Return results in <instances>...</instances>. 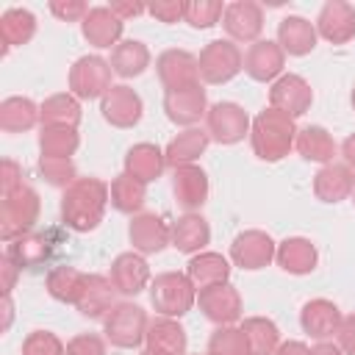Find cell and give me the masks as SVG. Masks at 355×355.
Instances as JSON below:
<instances>
[{"label":"cell","instance_id":"cell-43","mask_svg":"<svg viewBox=\"0 0 355 355\" xmlns=\"http://www.w3.org/2000/svg\"><path fill=\"white\" fill-rule=\"evenodd\" d=\"M222 14H225V6L219 0H189L183 22H189L197 31H208L222 22Z\"/></svg>","mask_w":355,"mask_h":355},{"label":"cell","instance_id":"cell-10","mask_svg":"<svg viewBox=\"0 0 355 355\" xmlns=\"http://www.w3.org/2000/svg\"><path fill=\"white\" fill-rule=\"evenodd\" d=\"M275 252H277V244L275 239L266 233V230H241L233 244H230V261L247 272H255V269H263L275 261Z\"/></svg>","mask_w":355,"mask_h":355},{"label":"cell","instance_id":"cell-49","mask_svg":"<svg viewBox=\"0 0 355 355\" xmlns=\"http://www.w3.org/2000/svg\"><path fill=\"white\" fill-rule=\"evenodd\" d=\"M22 183H25L22 180V166L11 158H3V164H0V189H3V194L19 189Z\"/></svg>","mask_w":355,"mask_h":355},{"label":"cell","instance_id":"cell-50","mask_svg":"<svg viewBox=\"0 0 355 355\" xmlns=\"http://www.w3.org/2000/svg\"><path fill=\"white\" fill-rule=\"evenodd\" d=\"M336 344L344 349V355H355V313L341 319V327L336 333Z\"/></svg>","mask_w":355,"mask_h":355},{"label":"cell","instance_id":"cell-3","mask_svg":"<svg viewBox=\"0 0 355 355\" xmlns=\"http://www.w3.org/2000/svg\"><path fill=\"white\" fill-rule=\"evenodd\" d=\"M42 200L33 186L22 183L19 189L3 194L0 202V239L8 244L25 233H33V225L39 222Z\"/></svg>","mask_w":355,"mask_h":355},{"label":"cell","instance_id":"cell-32","mask_svg":"<svg viewBox=\"0 0 355 355\" xmlns=\"http://www.w3.org/2000/svg\"><path fill=\"white\" fill-rule=\"evenodd\" d=\"M42 128H75L80 125V100L72 92H61V94H50L42 105Z\"/></svg>","mask_w":355,"mask_h":355},{"label":"cell","instance_id":"cell-52","mask_svg":"<svg viewBox=\"0 0 355 355\" xmlns=\"http://www.w3.org/2000/svg\"><path fill=\"white\" fill-rule=\"evenodd\" d=\"M122 22L125 19H130V17H139V14H144L147 11V6H141V3H130V0H116V3H111L108 6Z\"/></svg>","mask_w":355,"mask_h":355},{"label":"cell","instance_id":"cell-34","mask_svg":"<svg viewBox=\"0 0 355 355\" xmlns=\"http://www.w3.org/2000/svg\"><path fill=\"white\" fill-rule=\"evenodd\" d=\"M3 255L8 261H14L19 269L42 266L50 258V239L44 233H25V236L8 241L6 250H3Z\"/></svg>","mask_w":355,"mask_h":355},{"label":"cell","instance_id":"cell-11","mask_svg":"<svg viewBox=\"0 0 355 355\" xmlns=\"http://www.w3.org/2000/svg\"><path fill=\"white\" fill-rule=\"evenodd\" d=\"M222 28H225L230 42L255 44L261 31H263V8L252 0H233L225 6Z\"/></svg>","mask_w":355,"mask_h":355},{"label":"cell","instance_id":"cell-15","mask_svg":"<svg viewBox=\"0 0 355 355\" xmlns=\"http://www.w3.org/2000/svg\"><path fill=\"white\" fill-rule=\"evenodd\" d=\"M313 103V89L311 83L302 78V75H294V72H286L280 75L272 89H269V105L288 114V116H302Z\"/></svg>","mask_w":355,"mask_h":355},{"label":"cell","instance_id":"cell-4","mask_svg":"<svg viewBox=\"0 0 355 355\" xmlns=\"http://www.w3.org/2000/svg\"><path fill=\"white\" fill-rule=\"evenodd\" d=\"M150 302L155 313L180 319L197 305V288L186 272H161L150 283Z\"/></svg>","mask_w":355,"mask_h":355},{"label":"cell","instance_id":"cell-53","mask_svg":"<svg viewBox=\"0 0 355 355\" xmlns=\"http://www.w3.org/2000/svg\"><path fill=\"white\" fill-rule=\"evenodd\" d=\"M275 355H311V347L305 341H280Z\"/></svg>","mask_w":355,"mask_h":355},{"label":"cell","instance_id":"cell-41","mask_svg":"<svg viewBox=\"0 0 355 355\" xmlns=\"http://www.w3.org/2000/svg\"><path fill=\"white\" fill-rule=\"evenodd\" d=\"M80 147V136L75 128H42L39 130V153L44 158H72Z\"/></svg>","mask_w":355,"mask_h":355},{"label":"cell","instance_id":"cell-25","mask_svg":"<svg viewBox=\"0 0 355 355\" xmlns=\"http://www.w3.org/2000/svg\"><path fill=\"white\" fill-rule=\"evenodd\" d=\"M144 344H147L150 352H158V355H186L189 336H186V330L178 319L158 316L147 324Z\"/></svg>","mask_w":355,"mask_h":355},{"label":"cell","instance_id":"cell-58","mask_svg":"<svg viewBox=\"0 0 355 355\" xmlns=\"http://www.w3.org/2000/svg\"><path fill=\"white\" fill-rule=\"evenodd\" d=\"M139 355H158V352H150V349H144V352H139Z\"/></svg>","mask_w":355,"mask_h":355},{"label":"cell","instance_id":"cell-36","mask_svg":"<svg viewBox=\"0 0 355 355\" xmlns=\"http://www.w3.org/2000/svg\"><path fill=\"white\" fill-rule=\"evenodd\" d=\"M36 36V17L28 8H6L0 17V39H3V53L11 47L28 44Z\"/></svg>","mask_w":355,"mask_h":355},{"label":"cell","instance_id":"cell-17","mask_svg":"<svg viewBox=\"0 0 355 355\" xmlns=\"http://www.w3.org/2000/svg\"><path fill=\"white\" fill-rule=\"evenodd\" d=\"M128 239H130V244H133L136 252L155 255V252H161L164 247L172 244V227L158 214H144L141 211V214L130 216Z\"/></svg>","mask_w":355,"mask_h":355},{"label":"cell","instance_id":"cell-6","mask_svg":"<svg viewBox=\"0 0 355 355\" xmlns=\"http://www.w3.org/2000/svg\"><path fill=\"white\" fill-rule=\"evenodd\" d=\"M197 67H200V80L202 83L222 86V83L233 80L244 69V55H241V50H239L236 42H230V39H214V42H208L200 50Z\"/></svg>","mask_w":355,"mask_h":355},{"label":"cell","instance_id":"cell-38","mask_svg":"<svg viewBox=\"0 0 355 355\" xmlns=\"http://www.w3.org/2000/svg\"><path fill=\"white\" fill-rule=\"evenodd\" d=\"M297 153L305 158V161H316V164H333V155H336V141L333 136L322 128V125H305L297 130V141H294Z\"/></svg>","mask_w":355,"mask_h":355},{"label":"cell","instance_id":"cell-9","mask_svg":"<svg viewBox=\"0 0 355 355\" xmlns=\"http://www.w3.org/2000/svg\"><path fill=\"white\" fill-rule=\"evenodd\" d=\"M197 305H200L202 316L208 322H214L216 327L219 324H236L241 319V313H244L241 294H239V288L233 283H219V286L197 291Z\"/></svg>","mask_w":355,"mask_h":355},{"label":"cell","instance_id":"cell-29","mask_svg":"<svg viewBox=\"0 0 355 355\" xmlns=\"http://www.w3.org/2000/svg\"><path fill=\"white\" fill-rule=\"evenodd\" d=\"M114 291L116 288H114L111 277H105V275H89L86 277V286H83V291H80V297L75 302V308L86 319H105V313L116 305L114 302Z\"/></svg>","mask_w":355,"mask_h":355},{"label":"cell","instance_id":"cell-21","mask_svg":"<svg viewBox=\"0 0 355 355\" xmlns=\"http://www.w3.org/2000/svg\"><path fill=\"white\" fill-rule=\"evenodd\" d=\"M122 31H125V22L108 8V6H94L89 8V14L83 17L80 22V33L89 44L100 47V50H114L119 42H122Z\"/></svg>","mask_w":355,"mask_h":355},{"label":"cell","instance_id":"cell-23","mask_svg":"<svg viewBox=\"0 0 355 355\" xmlns=\"http://www.w3.org/2000/svg\"><path fill=\"white\" fill-rule=\"evenodd\" d=\"M355 191V172L347 164H324L316 175H313V194L322 202H341L347 197H352Z\"/></svg>","mask_w":355,"mask_h":355},{"label":"cell","instance_id":"cell-13","mask_svg":"<svg viewBox=\"0 0 355 355\" xmlns=\"http://www.w3.org/2000/svg\"><path fill=\"white\" fill-rule=\"evenodd\" d=\"M164 114H166V119L172 125H180L183 130L194 128L208 114V94H205V89L197 83V86H189V89L164 92Z\"/></svg>","mask_w":355,"mask_h":355},{"label":"cell","instance_id":"cell-30","mask_svg":"<svg viewBox=\"0 0 355 355\" xmlns=\"http://www.w3.org/2000/svg\"><path fill=\"white\" fill-rule=\"evenodd\" d=\"M211 144V136L202 130V128H186L180 130L166 147H164V158H166V166L178 169V166H189L194 164Z\"/></svg>","mask_w":355,"mask_h":355},{"label":"cell","instance_id":"cell-48","mask_svg":"<svg viewBox=\"0 0 355 355\" xmlns=\"http://www.w3.org/2000/svg\"><path fill=\"white\" fill-rule=\"evenodd\" d=\"M50 14L61 22H83L89 14V6L80 0H50Z\"/></svg>","mask_w":355,"mask_h":355},{"label":"cell","instance_id":"cell-39","mask_svg":"<svg viewBox=\"0 0 355 355\" xmlns=\"http://www.w3.org/2000/svg\"><path fill=\"white\" fill-rule=\"evenodd\" d=\"M144 200H147V186H144L141 180L130 178L128 172L116 175V178L111 180V186H108V202H111L114 211H119V214H130V216L141 214Z\"/></svg>","mask_w":355,"mask_h":355},{"label":"cell","instance_id":"cell-35","mask_svg":"<svg viewBox=\"0 0 355 355\" xmlns=\"http://www.w3.org/2000/svg\"><path fill=\"white\" fill-rule=\"evenodd\" d=\"M86 277H89L86 272L61 263V266H53V269L47 272L44 288H47V294H50L53 300L67 302V305H75L78 297H80V291H83V286H86Z\"/></svg>","mask_w":355,"mask_h":355},{"label":"cell","instance_id":"cell-2","mask_svg":"<svg viewBox=\"0 0 355 355\" xmlns=\"http://www.w3.org/2000/svg\"><path fill=\"white\" fill-rule=\"evenodd\" d=\"M297 130L300 128L294 125V116L269 105L250 125V147H252L255 158H261L266 164H275V161L286 158L294 150Z\"/></svg>","mask_w":355,"mask_h":355},{"label":"cell","instance_id":"cell-14","mask_svg":"<svg viewBox=\"0 0 355 355\" xmlns=\"http://www.w3.org/2000/svg\"><path fill=\"white\" fill-rule=\"evenodd\" d=\"M100 114L111 128H133V125H139V119L144 114V103L136 89L116 83L100 100Z\"/></svg>","mask_w":355,"mask_h":355},{"label":"cell","instance_id":"cell-44","mask_svg":"<svg viewBox=\"0 0 355 355\" xmlns=\"http://www.w3.org/2000/svg\"><path fill=\"white\" fill-rule=\"evenodd\" d=\"M39 172L55 189H67L78 180V169H75L72 158H44V155H39Z\"/></svg>","mask_w":355,"mask_h":355},{"label":"cell","instance_id":"cell-55","mask_svg":"<svg viewBox=\"0 0 355 355\" xmlns=\"http://www.w3.org/2000/svg\"><path fill=\"white\" fill-rule=\"evenodd\" d=\"M311 355H344V349L333 341H319L316 347H311Z\"/></svg>","mask_w":355,"mask_h":355},{"label":"cell","instance_id":"cell-56","mask_svg":"<svg viewBox=\"0 0 355 355\" xmlns=\"http://www.w3.org/2000/svg\"><path fill=\"white\" fill-rule=\"evenodd\" d=\"M3 316H6L3 330H8V327H11V319H14V302H11V294H3Z\"/></svg>","mask_w":355,"mask_h":355},{"label":"cell","instance_id":"cell-26","mask_svg":"<svg viewBox=\"0 0 355 355\" xmlns=\"http://www.w3.org/2000/svg\"><path fill=\"white\" fill-rule=\"evenodd\" d=\"M316 25L300 14H288L277 22V44L288 55H308L316 47Z\"/></svg>","mask_w":355,"mask_h":355},{"label":"cell","instance_id":"cell-54","mask_svg":"<svg viewBox=\"0 0 355 355\" xmlns=\"http://www.w3.org/2000/svg\"><path fill=\"white\" fill-rule=\"evenodd\" d=\"M341 158H344V164L355 172V133H349V136L341 141Z\"/></svg>","mask_w":355,"mask_h":355},{"label":"cell","instance_id":"cell-24","mask_svg":"<svg viewBox=\"0 0 355 355\" xmlns=\"http://www.w3.org/2000/svg\"><path fill=\"white\" fill-rule=\"evenodd\" d=\"M275 261L288 275H311L316 269V263H319V250L305 236H288V239H283L277 244Z\"/></svg>","mask_w":355,"mask_h":355},{"label":"cell","instance_id":"cell-45","mask_svg":"<svg viewBox=\"0 0 355 355\" xmlns=\"http://www.w3.org/2000/svg\"><path fill=\"white\" fill-rule=\"evenodd\" d=\"M22 355H67V344L50 330H33L22 341Z\"/></svg>","mask_w":355,"mask_h":355},{"label":"cell","instance_id":"cell-8","mask_svg":"<svg viewBox=\"0 0 355 355\" xmlns=\"http://www.w3.org/2000/svg\"><path fill=\"white\" fill-rule=\"evenodd\" d=\"M250 114L230 100H219L214 105H208L205 114V133L211 136V141L216 144H239L244 136H250Z\"/></svg>","mask_w":355,"mask_h":355},{"label":"cell","instance_id":"cell-7","mask_svg":"<svg viewBox=\"0 0 355 355\" xmlns=\"http://www.w3.org/2000/svg\"><path fill=\"white\" fill-rule=\"evenodd\" d=\"M111 64L100 55H80L72 67H69V75H67V83H69V92L78 97V100H103L105 92L114 86L111 83Z\"/></svg>","mask_w":355,"mask_h":355},{"label":"cell","instance_id":"cell-40","mask_svg":"<svg viewBox=\"0 0 355 355\" xmlns=\"http://www.w3.org/2000/svg\"><path fill=\"white\" fill-rule=\"evenodd\" d=\"M247 336V347H250V355H275L277 347H280V330L272 319L266 316H247L241 324H239Z\"/></svg>","mask_w":355,"mask_h":355},{"label":"cell","instance_id":"cell-12","mask_svg":"<svg viewBox=\"0 0 355 355\" xmlns=\"http://www.w3.org/2000/svg\"><path fill=\"white\" fill-rule=\"evenodd\" d=\"M155 72L158 80L164 86V92H175V89H189L200 83V67H197V55H191L189 50H164L155 58Z\"/></svg>","mask_w":355,"mask_h":355},{"label":"cell","instance_id":"cell-16","mask_svg":"<svg viewBox=\"0 0 355 355\" xmlns=\"http://www.w3.org/2000/svg\"><path fill=\"white\" fill-rule=\"evenodd\" d=\"M114 288L125 297H136L141 294L144 288H150L153 277H150V263L144 261L141 252L130 250V252H119L114 261H111V272H108Z\"/></svg>","mask_w":355,"mask_h":355},{"label":"cell","instance_id":"cell-37","mask_svg":"<svg viewBox=\"0 0 355 355\" xmlns=\"http://www.w3.org/2000/svg\"><path fill=\"white\" fill-rule=\"evenodd\" d=\"M111 69L119 78H139L150 67V50L139 39H125L111 50Z\"/></svg>","mask_w":355,"mask_h":355},{"label":"cell","instance_id":"cell-42","mask_svg":"<svg viewBox=\"0 0 355 355\" xmlns=\"http://www.w3.org/2000/svg\"><path fill=\"white\" fill-rule=\"evenodd\" d=\"M208 355H250L244 330L239 324H219L208 338Z\"/></svg>","mask_w":355,"mask_h":355},{"label":"cell","instance_id":"cell-47","mask_svg":"<svg viewBox=\"0 0 355 355\" xmlns=\"http://www.w3.org/2000/svg\"><path fill=\"white\" fill-rule=\"evenodd\" d=\"M147 14L155 17L158 22H164V25H175V22L183 19L186 3L183 0H155V3L147 6Z\"/></svg>","mask_w":355,"mask_h":355},{"label":"cell","instance_id":"cell-59","mask_svg":"<svg viewBox=\"0 0 355 355\" xmlns=\"http://www.w3.org/2000/svg\"><path fill=\"white\" fill-rule=\"evenodd\" d=\"M352 205H355V191H352Z\"/></svg>","mask_w":355,"mask_h":355},{"label":"cell","instance_id":"cell-5","mask_svg":"<svg viewBox=\"0 0 355 355\" xmlns=\"http://www.w3.org/2000/svg\"><path fill=\"white\" fill-rule=\"evenodd\" d=\"M147 311L136 302H116L105 319H103V333H105V341H111V347H119V349H136L144 336H147Z\"/></svg>","mask_w":355,"mask_h":355},{"label":"cell","instance_id":"cell-1","mask_svg":"<svg viewBox=\"0 0 355 355\" xmlns=\"http://www.w3.org/2000/svg\"><path fill=\"white\" fill-rule=\"evenodd\" d=\"M108 205V183L100 178H78L61 194V222L75 233L94 230Z\"/></svg>","mask_w":355,"mask_h":355},{"label":"cell","instance_id":"cell-27","mask_svg":"<svg viewBox=\"0 0 355 355\" xmlns=\"http://www.w3.org/2000/svg\"><path fill=\"white\" fill-rule=\"evenodd\" d=\"M166 169V158H164V150L153 141H139L133 144L128 153H125V172L136 180H141L144 186L158 180L161 172Z\"/></svg>","mask_w":355,"mask_h":355},{"label":"cell","instance_id":"cell-20","mask_svg":"<svg viewBox=\"0 0 355 355\" xmlns=\"http://www.w3.org/2000/svg\"><path fill=\"white\" fill-rule=\"evenodd\" d=\"M172 194L186 214H197L208 200V175L202 166L189 164L172 169Z\"/></svg>","mask_w":355,"mask_h":355},{"label":"cell","instance_id":"cell-28","mask_svg":"<svg viewBox=\"0 0 355 355\" xmlns=\"http://www.w3.org/2000/svg\"><path fill=\"white\" fill-rule=\"evenodd\" d=\"M186 275H189V280L194 283L197 291L219 286V283H230V261L222 252L202 250V252L191 255V261L186 266Z\"/></svg>","mask_w":355,"mask_h":355},{"label":"cell","instance_id":"cell-60","mask_svg":"<svg viewBox=\"0 0 355 355\" xmlns=\"http://www.w3.org/2000/svg\"><path fill=\"white\" fill-rule=\"evenodd\" d=\"M205 355H208V352H205Z\"/></svg>","mask_w":355,"mask_h":355},{"label":"cell","instance_id":"cell-51","mask_svg":"<svg viewBox=\"0 0 355 355\" xmlns=\"http://www.w3.org/2000/svg\"><path fill=\"white\" fill-rule=\"evenodd\" d=\"M0 272H3V294H11L14 291V286H17V277H19V266L14 263V261H8L6 255H3V261H0Z\"/></svg>","mask_w":355,"mask_h":355},{"label":"cell","instance_id":"cell-57","mask_svg":"<svg viewBox=\"0 0 355 355\" xmlns=\"http://www.w3.org/2000/svg\"><path fill=\"white\" fill-rule=\"evenodd\" d=\"M349 103H352V111H355V86H352V94H349Z\"/></svg>","mask_w":355,"mask_h":355},{"label":"cell","instance_id":"cell-46","mask_svg":"<svg viewBox=\"0 0 355 355\" xmlns=\"http://www.w3.org/2000/svg\"><path fill=\"white\" fill-rule=\"evenodd\" d=\"M67 355H105V338L97 333H78L67 341Z\"/></svg>","mask_w":355,"mask_h":355},{"label":"cell","instance_id":"cell-33","mask_svg":"<svg viewBox=\"0 0 355 355\" xmlns=\"http://www.w3.org/2000/svg\"><path fill=\"white\" fill-rule=\"evenodd\" d=\"M42 125V111L31 97H6L0 103V128L6 133H25Z\"/></svg>","mask_w":355,"mask_h":355},{"label":"cell","instance_id":"cell-31","mask_svg":"<svg viewBox=\"0 0 355 355\" xmlns=\"http://www.w3.org/2000/svg\"><path fill=\"white\" fill-rule=\"evenodd\" d=\"M211 241V225L200 214H183L172 225V247L186 255H197Z\"/></svg>","mask_w":355,"mask_h":355},{"label":"cell","instance_id":"cell-22","mask_svg":"<svg viewBox=\"0 0 355 355\" xmlns=\"http://www.w3.org/2000/svg\"><path fill=\"white\" fill-rule=\"evenodd\" d=\"M341 311L333 300H324V297H316V300H308L300 311V324H302V333H308L311 338L316 341H327L338 333L341 327Z\"/></svg>","mask_w":355,"mask_h":355},{"label":"cell","instance_id":"cell-19","mask_svg":"<svg viewBox=\"0 0 355 355\" xmlns=\"http://www.w3.org/2000/svg\"><path fill=\"white\" fill-rule=\"evenodd\" d=\"M283 64H286L283 47L269 39H258L244 53V72L258 83H275L283 75Z\"/></svg>","mask_w":355,"mask_h":355},{"label":"cell","instance_id":"cell-18","mask_svg":"<svg viewBox=\"0 0 355 355\" xmlns=\"http://www.w3.org/2000/svg\"><path fill=\"white\" fill-rule=\"evenodd\" d=\"M316 33L330 44H347L355 39V8L344 0H327L316 17Z\"/></svg>","mask_w":355,"mask_h":355}]
</instances>
